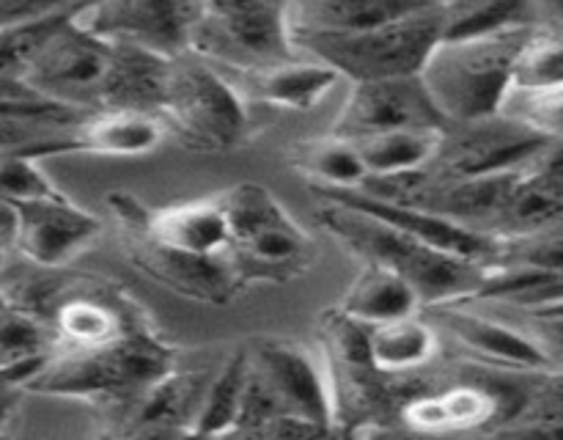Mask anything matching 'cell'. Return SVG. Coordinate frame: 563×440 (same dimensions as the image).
Masks as SVG:
<instances>
[{
  "label": "cell",
  "mask_w": 563,
  "mask_h": 440,
  "mask_svg": "<svg viewBox=\"0 0 563 440\" xmlns=\"http://www.w3.org/2000/svg\"><path fill=\"white\" fill-rule=\"evenodd\" d=\"M198 0H88L80 22L108 42H130L163 55L187 50Z\"/></svg>",
  "instance_id": "9a60e30c"
},
{
  "label": "cell",
  "mask_w": 563,
  "mask_h": 440,
  "mask_svg": "<svg viewBox=\"0 0 563 440\" xmlns=\"http://www.w3.org/2000/svg\"><path fill=\"white\" fill-rule=\"evenodd\" d=\"M339 308L357 322L374 324L385 319L407 317V314L421 311V297L416 295L410 284L401 275L379 267V264H363L357 278L341 297Z\"/></svg>",
  "instance_id": "83f0119b"
},
{
  "label": "cell",
  "mask_w": 563,
  "mask_h": 440,
  "mask_svg": "<svg viewBox=\"0 0 563 440\" xmlns=\"http://www.w3.org/2000/svg\"><path fill=\"white\" fill-rule=\"evenodd\" d=\"M498 113L522 127L561 138L563 130V86L553 88H509L498 105Z\"/></svg>",
  "instance_id": "836d02e7"
},
{
  "label": "cell",
  "mask_w": 563,
  "mask_h": 440,
  "mask_svg": "<svg viewBox=\"0 0 563 440\" xmlns=\"http://www.w3.org/2000/svg\"><path fill=\"white\" fill-rule=\"evenodd\" d=\"M176 366L170 346L152 324L93 346H55L47 361L22 383L31 394L86 399L113 416L146 385Z\"/></svg>",
  "instance_id": "6da1fadb"
},
{
  "label": "cell",
  "mask_w": 563,
  "mask_h": 440,
  "mask_svg": "<svg viewBox=\"0 0 563 440\" xmlns=\"http://www.w3.org/2000/svg\"><path fill=\"white\" fill-rule=\"evenodd\" d=\"M247 374V350L236 346L223 366L209 377L207 391H203L201 407L196 413L190 435H231L240 413L242 385Z\"/></svg>",
  "instance_id": "4dcf8cb0"
},
{
  "label": "cell",
  "mask_w": 563,
  "mask_h": 440,
  "mask_svg": "<svg viewBox=\"0 0 563 440\" xmlns=\"http://www.w3.org/2000/svg\"><path fill=\"white\" fill-rule=\"evenodd\" d=\"M157 119L192 152L223 154L247 135V108L229 77L192 53L170 58Z\"/></svg>",
  "instance_id": "ba28073f"
},
{
  "label": "cell",
  "mask_w": 563,
  "mask_h": 440,
  "mask_svg": "<svg viewBox=\"0 0 563 440\" xmlns=\"http://www.w3.org/2000/svg\"><path fill=\"white\" fill-rule=\"evenodd\" d=\"M170 58L174 55L154 53L141 44L110 42L97 110H132V113L157 116L168 82Z\"/></svg>",
  "instance_id": "7402d4cb"
},
{
  "label": "cell",
  "mask_w": 563,
  "mask_h": 440,
  "mask_svg": "<svg viewBox=\"0 0 563 440\" xmlns=\"http://www.w3.org/2000/svg\"><path fill=\"white\" fill-rule=\"evenodd\" d=\"M443 130V127H440ZM440 130H394L350 141L366 174H399L421 168L438 148Z\"/></svg>",
  "instance_id": "f546056e"
},
{
  "label": "cell",
  "mask_w": 563,
  "mask_h": 440,
  "mask_svg": "<svg viewBox=\"0 0 563 440\" xmlns=\"http://www.w3.org/2000/svg\"><path fill=\"white\" fill-rule=\"evenodd\" d=\"M119 223L124 256L130 258L137 273L146 275L163 289L187 297V300L207 302V306H229L245 289L231 270L225 253L223 256H196V253L176 251V248L152 240L132 220L119 218Z\"/></svg>",
  "instance_id": "8fae6325"
},
{
  "label": "cell",
  "mask_w": 563,
  "mask_h": 440,
  "mask_svg": "<svg viewBox=\"0 0 563 440\" xmlns=\"http://www.w3.org/2000/svg\"><path fill=\"white\" fill-rule=\"evenodd\" d=\"M16 231L11 253L38 267H69L102 234V220L69 196L14 204Z\"/></svg>",
  "instance_id": "2e32d148"
},
{
  "label": "cell",
  "mask_w": 563,
  "mask_h": 440,
  "mask_svg": "<svg viewBox=\"0 0 563 440\" xmlns=\"http://www.w3.org/2000/svg\"><path fill=\"white\" fill-rule=\"evenodd\" d=\"M311 193L319 201H335V204H350V207L363 209V212L374 215V218L385 220V223L396 226L405 234L416 237V240L427 242V245L440 248V251L456 253L462 258H471L478 264H495L500 253L498 237L482 234L467 226L451 223V220L438 218L432 212H423L418 207H405V204H388L377 201L372 196H363L355 187H317L311 185Z\"/></svg>",
  "instance_id": "ac0fdd59"
},
{
  "label": "cell",
  "mask_w": 563,
  "mask_h": 440,
  "mask_svg": "<svg viewBox=\"0 0 563 440\" xmlns=\"http://www.w3.org/2000/svg\"><path fill=\"white\" fill-rule=\"evenodd\" d=\"M533 28L440 38L418 72L440 116L445 121H467L498 113L500 99L509 91L511 66Z\"/></svg>",
  "instance_id": "5b68a950"
},
{
  "label": "cell",
  "mask_w": 563,
  "mask_h": 440,
  "mask_svg": "<svg viewBox=\"0 0 563 440\" xmlns=\"http://www.w3.org/2000/svg\"><path fill=\"white\" fill-rule=\"evenodd\" d=\"M443 0L388 25L355 33H291L297 50L322 61L350 82L418 75L440 42Z\"/></svg>",
  "instance_id": "52a82bcc"
},
{
  "label": "cell",
  "mask_w": 563,
  "mask_h": 440,
  "mask_svg": "<svg viewBox=\"0 0 563 440\" xmlns=\"http://www.w3.org/2000/svg\"><path fill=\"white\" fill-rule=\"evenodd\" d=\"M289 9L291 0H198L185 53L220 72H256L297 58Z\"/></svg>",
  "instance_id": "8992f818"
},
{
  "label": "cell",
  "mask_w": 563,
  "mask_h": 440,
  "mask_svg": "<svg viewBox=\"0 0 563 440\" xmlns=\"http://www.w3.org/2000/svg\"><path fill=\"white\" fill-rule=\"evenodd\" d=\"M438 0H291V33H355L388 25Z\"/></svg>",
  "instance_id": "d4e9b609"
},
{
  "label": "cell",
  "mask_w": 563,
  "mask_h": 440,
  "mask_svg": "<svg viewBox=\"0 0 563 440\" xmlns=\"http://www.w3.org/2000/svg\"><path fill=\"white\" fill-rule=\"evenodd\" d=\"M212 374L181 372L170 366L163 377L126 402L119 413L108 416L115 421V435L130 438H163V435H190L203 391Z\"/></svg>",
  "instance_id": "ffe728a7"
},
{
  "label": "cell",
  "mask_w": 563,
  "mask_h": 440,
  "mask_svg": "<svg viewBox=\"0 0 563 440\" xmlns=\"http://www.w3.org/2000/svg\"><path fill=\"white\" fill-rule=\"evenodd\" d=\"M319 344L328 369L333 435H385L390 424H399L401 402L418 391L432 388L418 374H385L368 361L366 324L328 308L319 317Z\"/></svg>",
  "instance_id": "3957f363"
},
{
  "label": "cell",
  "mask_w": 563,
  "mask_h": 440,
  "mask_svg": "<svg viewBox=\"0 0 563 440\" xmlns=\"http://www.w3.org/2000/svg\"><path fill=\"white\" fill-rule=\"evenodd\" d=\"M289 165L317 187H357L366 176L355 146L330 132L324 138L291 143Z\"/></svg>",
  "instance_id": "f1b7e54d"
},
{
  "label": "cell",
  "mask_w": 563,
  "mask_h": 440,
  "mask_svg": "<svg viewBox=\"0 0 563 440\" xmlns=\"http://www.w3.org/2000/svg\"><path fill=\"white\" fill-rule=\"evenodd\" d=\"M563 220V157L561 141L522 165L504 207L487 234L520 237Z\"/></svg>",
  "instance_id": "44dd1931"
},
{
  "label": "cell",
  "mask_w": 563,
  "mask_h": 440,
  "mask_svg": "<svg viewBox=\"0 0 563 440\" xmlns=\"http://www.w3.org/2000/svg\"><path fill=\"white\" fill-rule=\"evenodd\" d=\"M60 193L47 174L42 170L36 157L25 154L22 148H9L0 152V201L20 204L33 201V198H58Z\"/></svg>",
  "instance_id": "e575fe53"
},
{
  "label": "cell",
  "mask_w": 563,
  "mask_h": 440,
  "mask_svg": "<svg viewBox=\"0 0 563 440\" xmlns=\"http://www.w3.org/2000/svg\"><path fill=\"white\" fill-rule=\"evenodd\" d=\"M108 204L115 218L132 220L152 240L176 251L196 253V256H223L229 248V223L214 196L148 209L130 193H110Z\"/></svg>",
  "instance_id": "e0dca14e"
},
{
  "label": "cell",
  "mask_w": 563,
  "mask_h": 440,
  "mask_svg": "<svg viewBox=\"0 0 563 440\" xmlns=\"http://www.w3.org/2000/svg\"><path fill=\"white\" fill-rule=\"evenodd\" d=\"M163 121L152 113L132 110H91L77 124L49 141L22 148L31 157L49 154H102V157H141L163 141Z\"/></svg>",
  "instance_id": "d6986e66"
},
{
  "label": "cell",
  "mask_w": 563,
  "mask_h": 440,
  "mask_svg": "<svg viewBox=\"0 0 563 440\" xmlns=\"http://www.w3.org/2000/svg\"><path fill=\"white\" fill-rule=\"evenodd\" d=\"M3 302H5V300H3V297H0V306H3Z\"/></svg>",
  "instance_id": "ab89813d"
},
{
  "label": "cell",
  "mask_w": 563,
  "mask_h": 440,
  "mask_svg": "<svg viewBox=\"0 0 563 440\" xmlns=\"http://www.w3.org/2000/svg\"><path fill=\"white\" fill-rule=\"evenodd\" d=\"M561 138L522 127L504 113H489L482 119L445 121L440 130L438 148L427 168L438 179H462V176L495 174V170L520 168L537 154L559 143Z\"/></svg>",
  "instance_id": "30bf717a"
},
{
  "label": "cell",
  "mask_w": 563,
  "mask_h": 440,
  "mask_svg": "<svg viewBox=\"0 0 563 440\" xmlns=\"http://www.w3.org/2000/svg\"><path fill=\"white\" fill-rule=\"evenodd\" d=\"M53 350L55 336L47 324L9 302L0 306V369L38 361Z\"/></svg>",
  "instance_id": "d6a6232c"
},
{
  "label": "cell",
  "mask_w": 563,
  "mask_h": 440,
  "mask_svg": "<svg viewBox=\"0 0 563 440\" xmlns=\"http://www.w3.org/2000/svg\"><path fill=\"white\" fill-rule=\"evenodd\" d=\"M80 11L44 36L20 77L44 99L91 113L97 110L110 42L82 25Z\"/></svg>",
  "instance_id": "9c48e42d"
},
{
  "label": "cell",
  "mask_w": 563,
  "mask_h": 440,
  "mask_svg": "<svg viewBox=\"0 0 563 440\" xmlns=\"http://www.w3.org/2000/svg\"><path fill=\"white\" fill-rule=\"evenodd\" d=\"M313 218L361 264H379L401 275L421 297V308L467 300L487 273V264L427 245L350 204L322 201Z\"/></svg>",
  "instance_id": "7a4b0ae2"
},
{
  "label": "cell",
  "mask_w": 563,
  "mask_h": 440,
  "mask_svg": "<svg viewBox=\"0 0 563 440\" xmlns=\"http://www.w3.org/2000/svg\"><path fill=\"white\" fill-rule=\"evenodd\" d=\"M75 3L80 0H0V28L42 20V16L58 14Z\"/></svg>",
  "instance_id": "d590c367"
},
{
  "label": "cell",
  "mask_w": 563,
  "mask_h": 440,
  "mask_svg": "<svg viewBox=\"0 0 563 440\" xmlns=\"http://www.w3.org/2000/svg\"><path fill=\"white\" fill-rule=\"evenodd\" d=\"M5 256H9V251H5V248H0V264L5 262Z\"/></svg>",
  "instance_id": "f35d334b"
},
{
  "label": "cell",
  "mask_w": 563,
  "mask_h": 440,
  "mask_svg": "<svg viewBox=\"0 0 563 440\" xmlns=\"http://www.w3.org/2000/svg\"><path fill=\"white\" fill-rule=\"evenodd\" d=\"M22 394H27L22 383H0V435H5L11 418L20 410Z\"/></svg>",
  "instance_id": "8d00e7d4"
},
{
  "label": "cell",
  "mask_w": 563,
  "mask_h": 440,
  "mask_svg": "<svg viewBox=\"0 0 563 440\" xmlns=\"http://www.w3.org/2000/svg\"><path fill=\"white\" fill-rule=\"evenodd\" d=\"M229 223V258L242 286L291 284L311 273L319 245L264 185L240 182L214 196Z\"/></svg>",
  "instance_id": "277c9868"
},
{
  "label": "cell",
  "mask_w": 563,
  "mask_h": 440,
  "mask_svg": "<svg viewBox=\"0 0 563 440\" xmlns=\"http://www.w3.org/2000/svg\"><path fill=\"white\" fill-rule=\"evenodd\" d=\"M520 168L509 170H495V174L482 176H462V179H438L432 174L429 185L423 187L421 196L407 207H418L423 212H432L438 218L451 220V223L467 226L473 231L487 234L493 226L495 215L504 207L506 196L515 187Z\"/></svg>",
  "instance_id": "603a6c76"
},
{
  "label": "cell",
  "mask_w": 563,
  "mask_h": 440,
  "mask_svg": "<svg viewBox=\"0 0 563 440\" xmlns=\"http://www.w3.org/2000/svg\"><path fill=\"white\" fill-rule=\"evenodd\" d=\"M368 361L385 374H416L434 361L440 350L438 330L418 314L366 324Z\"/></svg>",
  "instance_id": "484cf974"
},
{
  "label": "cell",
  "mask_w": 563,
  "mask_h": 440,
  "mask_svg": "<svg viewBox=\"0 0 563 440\" xmlns=\"http://www.w3.org/2000/svg\"><path fill=\"white\" fill-rule=\"evenodd\" d=\"M563 86V38L559 20H548L531 31L511 66L509 88Z\"/></svg>",
  "instance_id": "1f68e13d"
},
{
  "label": "cell",
  "mask_w": 563,
  "mask_h": 440,
  "mask_svg": "<svg viewBox=\"0 0 563 440\" xmlns=\"http://www.w3.org/2000/svg\"><path fill=\"white\" fill-rule=\"evenodd\" d=\"M434 330H443L467 363L504 372H550L561 369L559 358L528 333L476 314L465 302H440L421 308Z\"/></svg>",
  "instance_id": "5bb4252c"
},
{
  "label": "cell",
  "mask_w": 563,
  "mask_h": 440,
  "mask_svg": "<svg viewBox=\"0 0 563 440\" xmlns=\"http://www.w3.org/2000/svg\"><path fill=\"white\" fill-rule=\"evenodd\" d=\"M229 80L245 102L306 113L328 97L341 75L322 61H300L297 55V58L267 66V69L234 72V77Z\"/></svg>",
  "instance_id": "cb8c5ba5"
},
{
  "label": "cell",
  "mask_w": 563,
  "mask_h": 440,
  "mask_svg": "<svg viewBox=\"0 0 563 440\" xmlns=\"http://www.w3.org/2000/svg\"><path fill=\"white\" fill-rule=\"evenodd\" d=\"M550 16L548 0H443L440 38H465L517 25H542Z\"/></svg>",
  "instance_id": "4316f807"
},
{
  "label": "cell",
  "mask_w": 563,
  "mask_h": 440,
  "mask_svg": "<svg viewBox=\"0 0 563 440\" xmlns=\"http://www.w3.org/2000/svg\"><path fill=\"white\" fill-rule=\"evenodd\" d=\"M445 119L418 75L352 82L350 97L330 124V135L361 141L394 130H440Z\"/></svg>",
  "instance_id": "7c38bea8"
},
{
  "label": "cell",
  "mask_w": 563,
  "mask_h": 440,
  "mask_svg": "<svg viewBox=\"0 0 563 440\" xmlns=\"http://www.w3.org/2000/svg\"><path fill=\"white\" fill-rule=\"evenodd\" d=\"M245 350L253 374L262 380L280 413L306 418L333 435L328 374L306 346L284 336H256Z\"/></svg>",
  "instance_id": "4fadbf2b"
},
{
  "label": "cell",
  "mask_w": 563,
  "mask_h": 440,
  "mask_svg": "<svg viewBox=\"0 0 563 440\" xmlns=\"http://www.w3.org/2000/svg\"><path fill=\"white\" fill-rule=\"evenodd\" d=\"M47 358H38V361H27L20 363V366H9V369H0V383H25L33 372H36Z\"/></svg>",
  "instance_id": "74e56055"
}]
</instances>
